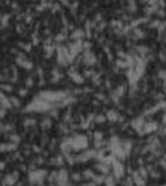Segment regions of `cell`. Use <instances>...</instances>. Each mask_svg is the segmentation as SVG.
Here are the masks:
<instances>
[{"mask_svg": "<svg viewBox=\"0 0 166 186\" xmlns=\"http://www.w3.org/2000/svg\"><path fill=\"white\" fill-rule=\"evenodd\" d=\"M16 179H17V174H10L5 178V184L8 186H12L16 183Z\"/></svg>", "mask_w": 166, "mask_h": 186, "instance_id": "5b68a950", "label": "cell"}, {"mask_svg": "<svg viewBox=\"0 0 166 186\" xmlns=\"http://www.w3.org/2000/svg\"><path fill=\"white\" fill-rule=\"evenodd\" d=\"M123 172H124V167H123V164L119 163V162H114V173H116V177H117V178L122 177Z\"/></svg>", "mask_w": 166, "mask_h": 186, "instance_id": "3957f363", "label": "cell"}, {"mask_svg": "<svg viewBox=\"0 0 166 186\" xmlns=\"http://www.w3.org/2000/svg\"><path fill=\"white\" fill-rule=\"evenodd\" d=\"M72 178H73L75 180H80V179H81V177H80L78 174H73V177H72Z\"/></svg>", "mask_w": 166, "mask_h": 186, "instance_id": "52a82bcc", "label": "cell"}, {"mask_svg": "<svg viewBox=\"0 0 166 186\" xmlns=\"http://www.w3.org/2000/svg\"><path fill=\"white\" fill-rule=\"evenodd\" d=\"M57 179H58V183H59L60 185H65V183H66V180H67L66 172L62 171L60 173H58V175H57Z\"/></svg>", "mask_w": 166, "mask_h": 186, "instance_id": "277c9868", "label": "cell"}, {"mask_svg": "<svg viewBox=\"0 0 166 186\" xmlns=\"http://www.w3.org/2000/svg\"><path fill=\"white\" fill-rule=\"evenodd\" d=\"M84 177H87V178H94V174H93L92 171H87V172H84Z\"/></svg>", "mask_w": 166, "mask_h": 186, "instance_id": "8992f818", "label": "cell"}, {"mask_svg": "<svg viewBox=\"0 0 166 186\" xmlns=\"http://www.w3.org/2000/svg\"><path fill=\"white\" fill-rule=\"evenodd\" d=\"M70 143H71L70 145H71L73 149H82V148H86V147H87V139H86L84 137H81V136L73 138Z\"/></svg>", "mask_w": 166, "mask_h": 186, "instance_id": "6da1fadb", "label": "cell"}, {"mask_svg": "<svg viewBox=\"0 0 166 186\" xmlns=\"http://www.w3.org/2000/svg\"><path fill=\"white\" fill-rule=\"evenodd\" d=\"M46 177V172L45 171H36V172H33L30 173L29 178L33 183H40L43 180V178Z\"/></svg>", "mask_w": 166, "mask_h": 186, "instance_id": "7a4b0ae2", "label": "cell"}, {"mask_svg": "<svg viewBox=\"0 0 166 186\" xmlns=\"http://www.w3.org/2000/svg\"><path fill=\"white\" fill-rule=\"evenodd\" d=\"M5 168V164H4V162H0V169H4Z\"/></svg>", "mask_w": 166, "mask_h": 186, "instance_id": "ba28073f", "label": "cell"}]
</instances>
